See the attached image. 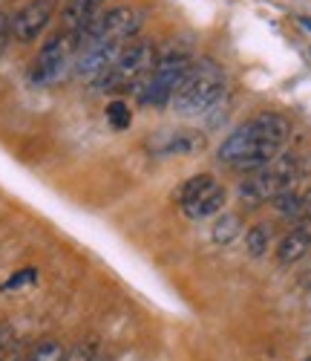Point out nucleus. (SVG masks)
Returning <instances> with one entry per match:
<instances>
[{"instance_id": "obj_1", "label": "nucleus", "mask_w": 311, "mask_h": 361, "mask_svg": "<svg viewBox=\"0 0 311 361\" xmlns=\"http://www.w3.org/2000/svg\"><path fill=\"white\" fill-rule=\"evenodd\" d=\"M291 136V125L279 113H260L251 122L239 125L228 133V139L220 145V162L231 171H257L268 165Z\"/></svg>"}, {"instance_id": "obj_2", "label": "nucleus", "mask_w": 311, "mask_h": 361, "mask_svg": "<svg viewBox=\"0 0 311 361\" xmlns=\"http://www.w3.org/2000/svg\"><path fill=\"white\" fill-rule=\"evenodd\" d=\"M228 96L225 67L213 58H199L191 64L188 75L182 78L170 104L176 116H213Z\"/></svg>"}, {"instance_id": "obj_3", "label": "nucleus", "mask_w": 311, "mask_h": 361, "mask_svg": "<svg viewBox=\"0 0 311 361\" xmlns=\"http://www.w3.org/2000/svg\"><path fill=\"white\" fill-rule=\"evenodd\" d=\"M300 183V159L297 154H277L268 165L251 171V176H245L236 194L245 205H262L271 202L277 194L291 191Z\"/></svg>"}, {"instance_id": "obj_4", "label": "nucleus", "mask_w": 311, "mask_h": 361, "mask_svg": "<svg viewBox=\"0 0 311 361\" xmlns=\"http://www.w3.org/2000/svg\"><path fill=\"white\" fill-rule=\"evenodd\" d=\"M191 64H193V58L184 49L162 52L159 58H156L153 70L147 73V78L141 81V87H139V102L144 107H165V104H170L173 93L179 90L182 78L188 75Z\"/></svg>"}, {"instance_id": "obj_5", "label": "nucleus", "mask_w": 311, "mask_h": 361, "mask_svg": "<svg viewBox=\"0 0 311 361\" xmlns=\"http://www.w3.org/2000/svg\"><path fill=\"white\" fill-rule=\"evenodd\" d=\"M156 64V49L150 41H139L133 38L127 47L121 49V55L115 58V64L92 81V87L99 93H121V90H130V87H141V81L147 78V73Z\"/></svg>"}, {"instance_id": "obj_6", "label": "nucleus", "mask_w": 311, "mask_h": 361, "mask_svg": "<svg viewBox=\"0 0 311 361\" xmlns=\"http://www.w3.org/2000/svg\"><path fill=\"white\" fill-rule=\"evenodd\" d=\"M75 55H78L75 35L70 29H61L52 38H46V44L38 49V58L32 64V81L41 87H52L58 81H64L75 70Z\"/></svg>"}, {"instance_id": "obj_7", "label": "nucleus", "mask_w": 311, "mask_h": 361, "mask_svg": "<svg viewBox=\"0 0 311 361\" xmlns=\"http://www.w3.org/2000/svg\"><path fill=\"white\" fill-rule=\"evenodd\" d=\"M225 200H228L225 185L216 183V176L210 173L191 176L179 191V208L191 220H205V217L220 214L225 208Z\"/></svg>"}, {"instance_id": "obj_8", "label": "nucleus", "mask_w": 311, "mask_h": 361, "mask_svg": "<svg viewBox=\"0 0 311 361\" xmlns=\"http://www.w3.org/2000/svg\"><path fill=\"white\" fill-rule=\"evenodd\" d=\"M55 15V0H29L12 15V38L18 44H32L44 29L52 23Z\"/></svg>"}, {"instance_id": "obj_9", "label": "nucleus", "mask_w": 311, "mask_h": 361, "mask_svg": "<svg viewBox=\"0 0 311 361\" xmlns=\"http://www.w3.org/2000/svg\"><path fill=\"white\" fill-rule=\"evenodd\" d=\"M96 23H99V38L133 41L141 29V15L133 6H113V9H101Z\"/></svg>"}, {"instance_id": "obj_10", "label": "nucleus", "mask_w": 311, "mask_h": 361, "mask_svg": "<svg viewBox=\"0 0 311 361\" xmlns=\"http://www.w3.org/2000/svg\"><path fill=\"white\" fill-rule=\"evenodd\" d=\"M311 249V226L303 223V226H294L283 240H279V246H277V260L288 266V263H297L308 255Z\"/></svg>"}, {"instance_id": "obj_11", "label": "nucleus", "mask_w": 311, "mask_h": 361, "mask_svg": "<svg viewBox=\"0 0 311 361\" xmlns=\"http://www.w3.org/2000/svg\"><path fill=\"white\" fill-rule=\"evenodd\" d=\"M150 147L159 150V154H196L205 147V136L196 130H170L167 139L156 136Z\"/></svg>"}, {"instance_id": "obj_12", "label": "nucleus", "mask_w": 311, "mask_h": 361, "mask_svg": "<svg viewBox=\"0 0 311 361\" xmlns=\"http://www.w3.org/2000/svg\"><path fill=\"white\" fill-rule=\"evenodd\" d=\"M99 12H101L99 0H67L64 12H61V23H64V29H70V32H78V29L87 26Z\"/></svg>"}, {"instance_id": "obj_13", "label": "nucleus", "mask_w": 311, "mask_h": 361, "mask_svg": "<svg viewBox=\"0 0 311 361\" xmlns=\"http://www.w3.org/2000/svg\"><path fill=\"white\" fill-rule=\"evenodd\" d=\"M239 231H245L242 228V220H239V214H231V212H222V217L216 220V226H213V243H220V246H228V243H234V240L239 237Z\"/></svg>"}, {"instance_id": "obj_14", "label": "nucleus", "mask_w": 311, "mask_h": 361, "mask_svg": "<svg viewBox=\"0 0 311 361\" xmlns=\"http://www.w3.org/2000/svg\"><path fill=\"white\" fill-rule=\"evenodd\" d=\"M271 202H274V208H277V214H279V217L300 220V214H303V194H300L297 188L283 191V194H277Z\"/></svg>"}, {"instance_id": "obj_15", "label": "nucleus", "mask_w": 311, "mask_h": 361, "mask_svg": "<svg viewBox=\"0 0 311 361\" xmlns=\"http://www.w3.org/2000/svg\"><path fill=\"white\" fill-rule=\"evenodd\" d=\"M268 246H271V228L268 226H251L245 231V249L251 257H262L268 255Z\"/></svg>"}, {"instance_id": "obj_16", "label": "nucleus", "mask_w": 311, "mask_h": 361, "mask_svg": "<svg viewBox=\"0 0 311 361\" xmlns=\"http://www.w3.org/2000/svg\"><path fill=\"white\" fill-rule=\"evenodd\" d=\"M64 358V344L61 341H41L26 353V361H61Z\"/></svg>"}, {"instance_id": "obj_17", "label": "nucleus", "mask_w": 311, "mask_h": 361, "mask_svg": "<svg viewBox=\"0 0 311 361\" xmlns=\"http://www.w3.org/2000/svg\"><path fill=\"white\" fill-rule=\"evenodd\" d=\"M107 118H110V125L115 130H127L130 128V107L124 104L121 99H115V102L107 104Z\"/></svg>"}, {"instance_id": "obj_18", "label": "nucleus", "mask_w": 311, "mask_h": 361, "mask_svg": "<svg viewBox=\"0 0 311 361\" xmlns=\"http://www.w3.org/2000/svg\"><path fill=\"white\" fill-rule=\"evenodd\" d=\"M96 358V347L92 344H75L70 350H64V358L61 361H92Z\"/></svg>"}, {"instance_id": "obj_19", "label": "nucleus", "mask_w": 311, "mask_h": 361, "mask_svg": "<svg viewBox=\"0 0 311 361\" xmlns=\"http://www.w3.org/2000/svg\"><path fill=\"white\" fill-rule=\"evenodd\" d=\"M12 44V15L9 12H0V58L6 55Z\"/></svg>"}, {"instance_id": "obj_20", "label": "nucleus", "mask_w": 311, "mask_h": 361, "mask_svg": "<svg viewBox=\"0 0 311 361\" xmlns=\"http://www.w3.org/2000/svg\"><path fill=\"white\" fill-rule=\"evenodd\" d=\"M35 278H38V272H35V269H23V272L12 275V281H6V283H4V292L20 289V286H26V283H35Z\"/></svg>"}, {"instance_id": "obj_21", "label": "nucleus", "mask_w": 311, "mask_h": 361, "mask_svg": "<svg viewBox=\"0 0 311 361\" xmlns=\"http://www.w3.org/2000/svg\"><path fill=\"white\" fill-rule=\"evenodd\" d=\"M15 344V329L9 324H0V353L9 350Z\"/></svg>"}, {"instance_id": "obj_22", "label": "nucleus", "mask_w": 311, "mask_h": 361, "mask_svg": "<svg viewBox=\"0 0 311 361\" xmlns=\"http://www.w3.org/2000/svg\"><path fill=\"white\" fill-rule=\"evenodd\" d=\"M300 220L311 223V185H308V191H303V214H300Z\"/></svg>"}, {"instance_id": "obj_23", "label": "nucleus", "mask_w": 311, "mask_h": 361, "mask_svg": "<svg viewBox=\"0 0 311 361\" xmlns=\"http://www.w3.org/2000/svg\"><path fill=\"white\" fill-rule=\"evenodd\" d=\"M0 361H26V353H20V350H9L6 355H0Z\"/></svg>"}, {"instance_id": "obj_24", "label": "nucleus", "mask_w": 311, "mask_h": 361, "mask_svg": "<svg viewBox=\"0 0 311 361\" xmlns=\"http://www.w3.org/2000/svg\"><path fill=\"white\" fill-rule=\"evenodd\" d=\"M300 179H305V183H311V157L305 162H300Z\"/></svg>"}, {"instance_id": "obj_25", "label": "nucleus", "mask_w": 311, "mask_h": 361, "mask_svg": "<svg viewBox=\"0 0 311 361\" xmlns=\"http://www.w3.org/2000/svg\"><path fill=\"white\" fill-rule=\"evenodd\" d=\"M300 23H303V29H308V32H311V18H308V15H303Z\"/></svg>"}, {"instance_id": "obj_26", "label": "nucleus", "mask_w": 311, "mask_h": 361, "mask_svg": "<svg viewBox=\"0 0 311 361\" xmlns=\"http://www.w3.org/2000/svg\"><path fill=\"white\" fill-rule=\"evenodd\" d=\"M92 361H113V358H110V355H99V353H96V358H92Z\"/></svg>"}, {"instance_id": "obj_27", "label": "nucleus", "mask_w": 311, "mask_h": 361, "mask_svg": "<svg viewBox=\"0 0 311 361\" xmlns=\"http://www.w3.org/2000/svg\"><path fill=\"white\" fill-rule=\"evenodd\" d=\"M99 4H107V0H99Z\"/></svg>"}, {"instance_id": "obj_28", "label": "nucleus", "mask_w": 311, "mask_h": 361, "mask_svg": "<svg viewBox=\"0 0 311 361\" xmlns=\"http://www.w3.org/2000/svg\"><path fill=\"white\" fill-rule=\"evenodd\" d=\"M305 361H311V358H305Z\"/></svg>"}]
</instances>
